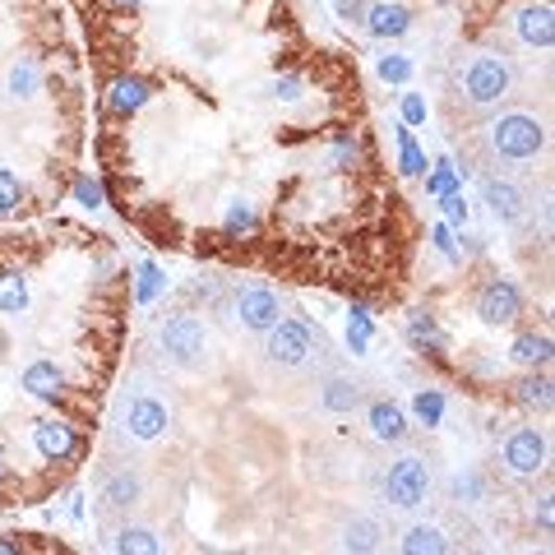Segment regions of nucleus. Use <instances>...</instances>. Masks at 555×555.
<instances>
[{"label":"nucleus","mask_w":555,"mask_h":555,"mask_svg":"<svg viewBox=\"0 0 555 555\" xmlns=\"http://www.w3.org/2000/svg\"><path fill=\"white\" fill-rule=\"evenodd\" d=\"M158 347L171 366L181 371H199L208 361V328L199 315H190V310H177V315H167L158 324Z\"/></svg>","instance_id":"1"},{"label":"nucleus","mask_w":555,"mask_h":555,"mask_svg":"<svg viewBox=\"0 0 555 555\" xmlns=\"http://www.w3.org/2000/svg\"><path fill=\"white\" fill-rule=\"evenodd\" d=\"M264 352H269L273 366L297 371V366H310V361L324 352V334L306 320H278L264 334Z\"/></svg>","instance_id":"2"},{"label":"nucleus","mask_w":555,"mask_h":555,"mask_svg":"<svg viewBox=\"0 0 555 555\" xmlns=\"http://www.w3.org/2000/svg\"><path fill=\"white\" fill-rule=\"evenodd\" d=\"M509 93H514V65L505 56L477 51V56L463 65V98L473 102V107H495V102H505Z\"/></svg>","instance_id":"3"},{"label":"nucleus","mask_w":555,"mask_h":555,"mask_svg":"<svg viewBox=\"0 0 555 555\" xmlns=\"http://www.w3.org/2000/svg\"><path fill=\"white\" fill-rule=\"evenodd\" d=\"M546 149V126L528 112H509L491 126V153L500 163H532Z\"/></svg>","instance_id":"4"},{"label":"nucleus","mask_w":555,"mask_h":555,"mask_svg":"<svg viewBox=\"0 0 555 555\" xmlns=\"http://www.w3.org/2000/svg\"><path fill=\"white\" fill-rule=\"evenodd\" d=\"M379 495H385V505H393V509H422L430 500V463L416 454L389 463L385 481H379Z\"/></svg>","instance_id":"5"},{"label":"nucleus","mask_w":555,"mask_h":555,"mask_svg":"<svg viewBox=\"0 0 555 555\" xmlns=\"http://www.w3.org/2000/svg\"><path fill=\"white\" fill-rule=\"evenodd\" d=\"M500 459H505V473L509 477H537L551 459V444L537 426H518L514 436L505 440V449H500Z\"/></svg>","instance_id":"6"},{"label":"nucleus","mask_w":555,"mask_h":555,"mask_svg":"<svg viewBox=\"0 0 555 555\" xmlns=\"http://www.w3.org/2000/svg\"><path fill=\"white\" fill-rule=\"evenodd\" d=\"M524 315V292L509 278H491L481 292H477V320L491 324V328H505Z\"/></svg>","instance_id":"7"},{"label":"nucleus","mask_w":555,"mask_h":555,"mask_svg":"<svg viewBox=\"0 0 555 555\" xmlns=\"http://www.w3.org/2000/svg\"><path fill=\"white\" fill-rule=\"evenodd\" d=\"M236 320L255 328V334H269V328L283 320V297L264 283H250L246 292H236Z\"/></svg>","instance_id":"8"},{"label":"nucleus","mask_w":555,"mask_h":555,"mask_svg":"<svg viewBox=\"0 0 555 555\" xmlns=\"http://www.w3.org/2000/svg\"><path fill=\"white\" fill-rule=\"evenodd\" d=\"M167 426H171V412H167L163 398L134 393L126 403V430L134 440H158V436H167Z\"/></svg>","instance_id":"9"},{"label":"nucleus","mask_w":555,"mask_h":555,"mask_svg":"<svg viewBox=\"0 0 555 555\" xmlns=\"http://www.w3.org/2000/svg\"><path fill=\"white\" fill-rule=\"evenodd\" d=\"M514 33H518V42L524 47L551 51L555 47V14H551V5H524L518 10V20H514Z\"/></svg>","instance_id":"10"},{"label":"nucleus","mask_w":555,"mask_h":555,"mask_svg":"<svg viewBox=\"0 0 555 555\" xmlns=\"http://www.w3.org/2000/svg\"><path fill=\"white\" fill-rule=\"evenodd\" d=\"M338 546H343V555H375L385 546V528H379V518H371V514H352L338 532Z\"/></svg>","instance_id":"11"},{"label":"nucleus","mask_w":555,"mask_h":555,"mask_svg":"<svg viewBox=\"0 0 555 555\" xmlns=\"http://www.w3.org/2000/svg\"><path fill=\"white\" fill-rule=\"evenodd\" d=\"M486 190V204H491V214L505 222V228H518V222L528 218V199H524V190H518L514 181H486L481 185Z\"/></svg>","instance_id":"12"},{"label":"nucleus","mask_w":555,"mask_h":555,"mask_svg":"<svg viewBox=\"0 0 555 555\" xmlns=\"http://www.w3.org/2000/svg\"><path fill=\"white\" fill-rule=\"evenodd\" d=\"M33 449H38L42 459H51V463H61V459H69L79 449V440H75V426H65V422H38L33 426Z\"/></svg>","instance_id":"13"},{"label":"nucleus","mask_w":555,"mask_h":555,"mask_svg":"<svg viewBox=\"0 0 555 555\" xmlns=\"http://www.w3.org/2000/svg\"><path fill=\"white\" fill-rule=\"evenodd\" d=\"M366 422H371V436L379 444H403L408 440V412L389 403V398H379V403L366 408Z\"/></svg>","instance_id":"14"},{"label":"nucleus","mask_w":555,"mask_h":555,"mask_svg":"<svg viewBox=\"0 0 555 555\" xmlns=\"http://www.w3.org/2000/svg\"><path fill=\"white\" fill-rule=\"evenodd\" d=\"M361 24H366L375 38H403V33L412 28V10L403 5V0H375Z\"/></svg>","instance_id":"15"},{"label":"nucleus","mask_w":555,"mask_h":555,"mask_svg":"<svg viewBox=\"0 0 555 555\" xmlns=\"http://www.w3.org/2000/svg\"><path fill=\"white\" fill-rule=\"evenodd\" d=\"M149 79L144 75H120V79H112V89H107V107L116 112V116H134L139 107L149 102Z\"/></svg>","instance_id":"16"},{"label":"nucleus","mask_w":555,"mask_h":555,"mask_svg":"<svg viewBox=\"0 0 555 555\" xmlns=\"http://www.w3.org/2000/svg\"><path fill=\"white\" fill-rule=\"evenodd\" d=\"M139 500H144V477L130 473V467L112 473L107 486H102V505H107V509H134Z\"/></svg>","instance_id":"17"},{"label":"nucleus","mask_w":555,"mask_h":555,"mask_svg":"<svg viewBox=\"0 0 555 555\" xmlns=\"http://www.w3.org/2000/svg\"><path fill=\"white\" fill-rule=\"evenodd\" d=\"M361 403H366V393H361L357 379L334 375V379H324V385H320V408H324V412L347 416V412H357Z\"/></svg>","instance_id":"18"},{"label":"nucleus","mask_w":555,"mask_h":555,"mask_svg":"<svg viewBox=\"0 0 555 555\" xmlns=\"http://www.w3.org/2000/svg\"><path fill=\"white\" fill-rule=\"evenodd\" d=\"M398 555H449V537L436 524H412L398 537Z\"/></svg>","instance_id":"19"},{"label":"nucleus","mask_w":555,"mask_h":555,"mask_svg":"<svg viewBox=\"0 0 555 555\" xmlns=\"http://www.w3.org/2000/svg\"><path fill=\"white\" fill-rule=\"evenodd\" d=\"M20 385L33 393V398H61V389H65V375L56 371V361H28L24 366V375H20Z\"/></svg>","instance_id":"20"},{"label":"nucleus","mask_w":555,"mask_h":555,"mask_svg":"<svg viewBox=\"0 0 555 555\" xmlns=\"http://www.w3.org/2000/svg\"><path fill=\"white\" fill-rule=\"evenodd\" d=\"M38 83H42V69L33 56H20L10 65V75H5V93L14 102H28V98H38Z\"/></svg>","instance_id":"21"},{"label":"nucleus","mask_w":555,"mask_h":555,"mask_svg":"<svg viewBox=\"0 0 555 555\" xmlns=\"http://www.w3.org/2000/svg\"><path fill=\"white\" fill-rule=\"evenodd\" d=\"M116 555H163V537L153 528H139V524H126L116 532Z\"/></svg>","instance_id":"22"},{"label":"nucleus","mask_w":555,"mask_h":555,"mask_svg":"<svg viewBox=\"0 0 555 555\" xmlns=\"http://www.w3.org/2000/svg\"><path fill=\"white\" fill-rule=\"evenodd\" d=\"M28 310V278L20 269H0V315H24Z\"/></svg>","instance_id":"23"},{"label":"nucleus","mask_w":555,"mask_h":555,"mask_svg":"<svg viewBox=\"0 0 555 555\" xmlns=\"http://www.w3.org/2000/svg\"><path fill=\"white\" fill-rule=\"evenodd\" d=\"M509 357L518 361V366H528V371L546 366L551 361V334H518L514 347H509Z\"/></svg>","instance_id":"24"},{"label":"nucleus","mask_w":555,"mask_h":555,"mask_svg":"<svg viewBox=\"0 0 555 555\" xmlns=\"http://www.w3.org/2000/svg\"><path fill=\"white\" fill-rule=\"evenodd\" d=\"M514 403L518 408H551V379L546 375H528V379H518V385H514Z\"/></svg>","instance_id":"25"},{"label":"nucleus","mask_w":555,"mask_h":555,"mask_svg":"<svg viewBox=\"0 0 555 555\" xmlns=\"http://www.w3.org/2000/svg\"><path fill=\"white\" fill-rule=\"evenodd\" d=\"M222 228H228L232 236L255 232V228H259V208H255L250 199H232V204H228V214H222Z\"/></svg>","instance_id":"26"},{"label":"nucleus","mask_w":555,"mask_h":555,"mask_svg":"<svg viewBox=\"0 0 555 555\" xmlns=\"http://www.w3.org/2000/svg\"><path fill=\"white\" fill-rule=\"evenodd\" d=\"M20 204H24V181H20V171L0 167V218H14V214H20Z\"/></svg>","instance_id":"27"},{"label":"nucleus","mask_w":555,"mask_h":555,"mask_svg":"<svg viewBox=\"0 0 555 555\" xmlns=\"http://www.w3.org/2000/svg\"><path fill=\"white\" fill-rule=\"evenodd\" d=\"M371 334H375V324H371V310H366V306H352V315H347V343H352V352H357V357L366 352Z\"/></svg>","instance_id":"28"},{"label":"nucleus","mask_w":555,"mask_h":555,"mask_svg":"<svg viewBox=\"0 0 555 555\" xmlns=\"http://www.w3.org/2000/svg\"><path fill=\"white\" fill-rule=\"evenodd\" d=\"M412 412H416V422L422 426H440V416H444V393L440 389H422L412 398Z\"/></svg>","instance_id":"29"},{"label":"nucleus","mask_w":555,"mask_h":555,"mask_svg":"<svg viewBox=\"0 0 555 555\" xmlns=\"http://www.w3.org/2000/svg\"><path fill=\"white\" fill-rule=\"evenodd\" d=\"M408 334H412V343H426L430 352H444L449 347V338L440 334V324L430 320V315H412V324H408Z\"/></svg>","instance_id":"30"},{"label":"nucleus","mask_w":555,"mask_h":555,"mask_svg":"<svg viewBox=\"0 0 555 555\" xmlns=\"http://www.w3.org/2000/svg\"><path fill=\"white\" fill-rule=\"evenodd\" d=\"M398 153H403V177H422L426 171V153L416 149V139L408 126H398Z\"/></svg>","instance_id":"31"},{"label":"nucleus","mask_w":555,"mask_h":555,"mask_svg":"<svg viewBox=\"0 0 555 555\" xmlns=\"http://www.w3.org/2000/svg\"><path fill=\"white\" fill-rule=\"evenodd\" d=\"M167 287V278H163V269L158 264H139V287H134V297H139V306H149L158 292Z\"/></svg>","instance_id":"32"},{"label":"nucleus","mask_w":555,"mask_h":555,"mask_svg":"<svg viewBox=\"0 0 555 555\" xmlns=\"http://www.w3.org/2000/svg\"><path fill=\"white\" fill-rule=\"evenodd\" d=\"M426 190H430V195H454V190H463V181L454 177V163H449V158H440L436 163V171H430V181H426Z\"/></svg>","instance_id":"33"},{"label":"nucleus","mask_w":555,"mask_h":555,"mask_svg":"<svg viewBox=\"0 0 555 555\" xmlns=\"http://www.w3.org/2000/svg\"><path fill=\"white\" fill-rule=\"evenodd\" d=\"M379 79H385V83H408V79H412V61L398 56V51L379 56Z\"/></svg>","instance_id":"34"},{"label":"nucleus","mask_w":555,"mask_h":555,"mask_svg":"<svg viewBox=\"0 0 555 555\" xmlns=\"http://www.w3.org/2000/svg\"><path fill=\"white\" fill-rule=\"evenodd\" d=\"M454 500H459V505H477V500H481L477 473H459V477H454Z\"/></svg>","instance_id":"35"},{"label":"nucleus","mask_w":555,"mask_h":555,"mask_svg":"<svg viewBox=\"0 0 555 555\" xmlns=\"http://www.w3.org/2000/svg\"><path fill=\"white\" fill-rule=\"evenodd\" d=\"M440 208H444L449 228H463V222H467V199H463V190H454V195H440Z\"/></svg>","instance_id":"36"},{"label":"nucleus","mask_w":555,"mask_h":555,"mask_svg":"<svg viewBox=\"0 0 555 555\" xmlns=\"http://www.w3.org/2000/svg\"><path fill=\"white\" fill-rule=\"evenodd\" d=\"M426 120V98L422 93H403V126L412 130V126H422Z\"/></svg>","instance_id":"37"},{"label":"nucleus","mask_w":555,"mask_h":555,"mask_svg":"<svg viewBox=\"0 0 555 555\" xmlns=\"http://www.w3.org/2000/svg\"><path fill=\"white\" fill-rule=\"evenodd\" d=\"M75 199H79V204H89V208H98V204H102V185H98L93 177H79Z\"/></svg>","instance_id":"38"},{"label":"nucleus","mask_w":555,"mask_h":555,"mask_svg":"<svg viewBox=\"0 0 555 555\" xmlns=\"http://www.w3.org/2000/svg\"><path fill=\"white\" fill-rule=\"evenodd\" d=\"M436 250L454 259V232H449V222H440V228H436Z\"/></svg>","instance_id":"39"},{"label":"nucleus","mask_w":555,"mask_h":555,"mask_svg":"<svg viewBox=\"0 0 555 555\" xmlns=\"http://www.w3.org/2000/svg\"><path fill=\"white\" fill-rule=\"evenodd\" d=\"M338 14H343V20H352V24L366 20V10H361V0H338Z\"/></svg>","instance_id":"40"},{"label":"nucleus","mask_w":555,"mask_h":555,"mask_svg":"<svg viewBox=\"0 0 555 555\" xmlns=\"http://www.w3.org/2000/svg\"><path fill=\"white\" fill-rule=\"evenodd\" d=\"M357 153H361V149H357V139H338V149H334V163H352Z\"/></svg>","instance_id":"41"},{"label":"nucleus","mask_w":555,"mask_h":555,"mask_svg":"<svg viewBox=\"0 0 555 555\" xmlns=\"http://www.w3.org/2000/svg\"><path fill=\"white\" fill-rule=\"evenodd\" d=\"M537 524H542V528L551 532V524H555V514H551V495L537 500Z\"/></svg>","instance_id":"42"},{"label":"nucleus","mask_w":555,"mask_h":555,"mask_svg":"<svg viewBox=\"0 0 555 555\" xmlns=\"http://www.w3.org/2000/svg\"><path fill=\"white\" fill-rule=\"evenodd\" d=\"M0 555H24V546L14 537H0Z\"/></svg>","instance_id":"43"},{"label":"nucleus","mask_w":555,"mask_h":555,"mask_svg":"<svg viewBox=\"0 0 555 555\" xmlns=\"http://www.w3.org/2000/svg\"><path fill=\"white\" fill-rule=\"evenodd\" d=\"M5 473H10V467H5V459H0V481H5Z\"/></svg>","instance_id":"44"},{"label":"nucleus","mask_w":555,"mask_h":555,"mask_svg":"<svg viewBox=\"0 0 555 555\" xmlns=\"http://www.w3.org/2000/svg\"><path fill=\"white\" fill-rule=\"evenodd\" d=\"M116 5H139V0H116Z\"/></svg>","instance_id":"45"},{"label":"nucleus","mask_w":555,"mask_h":555,"mask_svg":"<svg viewBox=\"0 0 555 555\" xmlns=\"http://www.w3.org/2000/svg\"><path fill=\"white\" fill-rule=\"evenodd\" d=\"M528 555H551V551H546V546H542V551H528Z\"/></svg>","instance_id":"46"}]
</instances>
